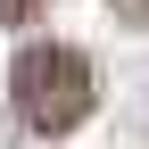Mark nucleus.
<instances>
[{
  "mask_svg": "<svg viewBox=\"0 0 149 149\" xmlns=\"http://www.w3.org/2000/svg\"><path fill=\"white\" fill-rule=\"evenodd\" d=\"M91 100H100V74H91V58H83L74 42H25V50H17V66H8V108H17L25 133H42V141L74 133V124L91 116Z\"/></svg>",
  "mask_w": 149,
  "mask_h": 149,
  "instance_id": "1",
  "label": "nucleus"
},
{
  "mask_svg": "<svg viewBox=\"0 0 149 149\" xmlns=\"http://www.w3.org/2000/svg\"><path fill=\"white\" fill-rule=\"evenodd\" d=\"M42 8H50V0H0V25H33Z\"/></svg>",
  "mask_w": 149,
  "mask_h": 149,
  "instance_id": "2",
  "label": "nucleus"
},
{
  "mask_svg": "<svg viewBox=\"0 0 149 149\" xmlns=\"http://www.w3.org/2000/svg\"><path fill=\"white\" fill-rule=\"evenodd\" d=\"M116 8H124V17H133V25H149V0H116Z\"/></svg>",
  "mask_w": 149,
  "mask_h": 149,
  "instance_id": "3",
  "label": "nucleus"
}]
</instances>
